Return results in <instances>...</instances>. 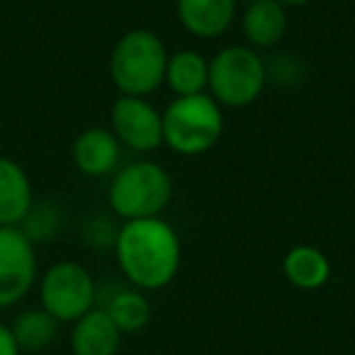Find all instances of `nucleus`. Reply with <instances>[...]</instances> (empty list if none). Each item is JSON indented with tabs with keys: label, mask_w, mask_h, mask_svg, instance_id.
<instances>
[{
	"label": "nucleus",
	"mask_w": 355,
	"mask_h": 355,
	"mask_svg": "<svg viewBox=\"0 0 355 355\" xmlns=\"http://www.w3.org/2000/svg\"><path fill=\"white\" fill-rule=\"evenodd\" d=\"M243 3H246V6H248V3H256V0H243Z\"/></svg>",
	"instance_id": "21"
},
{
	"label": "nucleus",
	"mask_w": 355,
	"mask_h": 355,
	"mask_svg": "<svg viewBox=\"0 0 355 355\" xmlns=\"http://www.w3.org/2000/svg\"><path fill=\"white\" fill-rule=\"evenodd\" d=\"M73 163L83 175L103 178L117 171L119 156H122V144L112 134V129L90 127L80 132L73 141Z\"/></svg>",
	"instance_id": "9"
},
{
	"label": "nucleus",
	"mask_w": 355,
	"mask_h": 355,
	"mask_svg": "<svg viewBox=\"0 0 355 355\" xmlns=\"http://www.w3.org/2000/svg\"><path fill=\"white\" fill-rule=\"evenodd\" d=\"M119 345H122V331L100 306H93L88 314L73 321L71 329L73 355H117Z\"/></svg>",
	"instance_id": "11"
},
{
	"label": "nucleus",
	"mask_w": 355,
	"mask_h": 355,
	"mask_svg": "<svg viewBox=\"0 0 355 355\" xmlns=\"http://www.w3.org/2000/svg\"><path fill=\"white\" fill-rule=\"evenodd\" d=\"M282 272L290 280V285L300 290H319L329 282L331 263L324 251L309 243L292 246L282 258Z\"/></svg>",
	"instance_id": "14"
},
{
	"label": "nucleus",
	"mask_w": 355,
	"mask_h": 355,
	"mask_svg": "<svg viewBox=\"0 0 355 355\" xmlns=\"http://www.w3.org/2000/svg\"><path fill=\"white\" fill-rule=\"evenodd\" d=\"M100 309L107 311V316L114 321L119 331L124 334H139L146 329L151 321V304H148L146 295L141 290H127V287H117L112 295L107 297Z\"/></svg>",
	"instance_id": "17"
},
{
	"label": "nucleus",
	"mask_w": 355,
	"mask_h": 355,
	"mask_svg": "<svg viewBox=\"0 0 355 355\" xmlns=\"http://www.w3.org/2000/svg\"><path fill=\"white\" fill-rule=\"evenodd\" d=\"M37 280L35 243L20 227H0V309L22 302Z\"/></svg>",
	"instance_id": "7"
},
{
	"label": "nucleus",
	"mask_w": 355,
	"mask_h": 355,
	"mask_svg": "<svg viewBox=\"0 0 355 355\" xmlns=\"http://www.w3.org/2000/svg\"><path fill=\"white\" fill-rule=\"evenodd\" d=\"M42 309L59 324H73L88 314L98 302V287L85 266L76 261H59L44 272L40 282Z\"/></svg>",
	"instance_id": "6"
},
{
	"label": "nucleus",
	"mask_w": 355,
	"mask_h": 355,
	"mask_svg": "<svg viewBox=\"0 0 355 355\" xmlns=\"http://www.w3.org/2000/svg\"><path fill=\"white\" fill-rule=\"evenodd\" d=\"M224 134L222 105L209 93L175 98L163 112V144L183 156H200Z\"/></svg>",
	"instance_id": "3"
},
{
	"label": "nucleus",
	"mask_w": 355,
	"mask_h": 355,
	"mask_svg": "<svg viewBox=\"0 0 355 355\" xmlns=\"http://www.w3.org/2000/svg\"><path fill=\"white\" fill-rule=\"evenodd\" d=\"M0 355H20V348H17L15 338H12L10 326L0 324Z\"/></svg>",
	"instance_id": "19"
},
{
	"label": "nucleus",
	"mask_w": 355,
	"mask_h": 355,
	"mask_svg": "<svg viewBox=\"0 0 355 355\" xmlns=\"http://www.w3.org/2000/svg\"><path fill=\"white\" fill-rule=\"evenodd\" d=\"M268 66L256 49L241 44L224 46L209 61L207 90L224 107H246L261 98Z\"/></svg>",
	"instance_id": "5"
},
{
	"label": "nucleus",
	"mask_w": 355,
	"mask_h": 355,
	"mask_svg": "<svg viewBox=\"0 0 355 355\" xmlns=\"http://www.w3.org/2000/svg\"><path fill=\"white\" fill-rule=\"evenodd\" d=\"M282 8H302L306 6V3H311V0H277Z\"/></svg>",
	"instance_id": "20"
},
{
	"label": "nucleus",
	"mask_w": 355,
	"mask_h": 355,
	"mask_svg": "<svg viewBox=\"0 0 355 355\" xmlns=\"http://www.w3.org/2000/svg\"><path fill=\"white\" fill-rule=\"evenodd\" d=\"M112 134L132 151H153L163 144V112L146 98L122 95L112 105Z\"/></svg>",
	"instance_id": "8"
},
{
	"label": "nucleus",
	"mask_w": 355,
	"mask_h": 355,
	"mask_svg": "<svg viewBox=\"0 0 355 355\" xmlns=\"http://www.w3.org/2000/svg\"><path fill=\"white\" fill-rule=\"evenodd\" d=\"M12 338H15L20 353H40L46 350L59 338V321L46 309H25L15 316L10 326Z\"/></svg>",
	"instance_id": "16"
},
{
	"label": "nucleus",
	"mask_w": 355,
	"mask_h": 355,
	"mask_svg": "<svg viewBox=\"0 0 355 355\" xmlns=\"http://www.w3.org/2000/svg\"><path fill=\"white\" fill-rule=\"evenodd\" d=\"M173 198V180L163 166L153 161H139L114 173L110 183L107 202L124 222L161 217Z\"/></svg>",
	"instance_id": "4"
},
{
	"label": "nucleus",
	"mask_w": 355,
	"mask_h": 355,
	"mask_svg": "<svg viewBox=\"0 0 355 355\" xmlns=\"http://www.w3.org/2000/svg\"><path fill=\"white\" fill-rule=\"evenodd\" d=\"M114 256L132 287L163 290L180 270L183 246L178 232L161 217L124 222L114 239Z\"/></svg>",
	"instance_id": "1"
},
{
	"label": "nucleus",
	"mask_w": 355,
	"mask_h": 355,
	"mask_svg": "<svg viewBox=\"0 0 355 355\" xmlns=\"http://www.w3.org/2000/svg\"><path fill=\"white\" fill-rule=\"evenodd\" d=\"M35 205L32 183L25 168L0 156V227H20Z\"/></svg>",
	"instance_id": "12"
},
{
	"label": "nucleus",
	"mask_w": 355,
	"mask_h": 355,
	"mask_svg": "<svg viewBox=\"0 0 355 355\" xmlns=\"http://www.w3.org/2000/svg\"><path fill=\"white\" fill-rule=\"evenodd\" d=\"M239 0H175L178 20L200 40L222 37L236 17Z\"/></svg>",
	"instance_id": "10"
},
{
	"label": "nucleus",
	"mask_w": 355,
	"mask_h": 355,
	"mask_svg": "<svg viewBox=\"0 0 355 355\" xmlns=\"http://www.w3.org/2000/svg\"><path fill=\"white\" fill-rule=\"evenodd\" d=\"M166 83L178 98L202 95L209 83V61L195 49H180L168 54Z\"/></svg>",
	"instance_id": "15"
},
{
	"label": "nucleus",
	"mask_w": 355,
	"mask_h": 355,
	"mask_svg": "<svg viewBox=\"0 0 355 355\" xmlns=\"http://www.w3.org/2000/svg\"><path fill=\"white\" fill-rule=\"evenodd\" d=\"M20 229L25 232V236L32 243L42 241V239L51 236L56 229V212L49 205H32L30 214L25 217V222L20 224Z\"/></svg>",
	"instance_id": "18"
},
{
	"label": "nucleus",
	"mask_w": 355,
	"mask_h": 355,
	"mask_svg": "<svg viewBox=\"0 0 355 355\" xmlns=\"http://www.w3.org/2000/svg\"><path fill=\"white\" fill-rule=\"evenodd\" d=\"M241 30L251 49H272L287 32V12L277 0L248 3L241 15Z\"/></svg>",
	"instance_id": "13"
},
{
	"label": "nucleus",
	"mask_w": 355,
	"mask_h": 355,
	"mask_svg": "<svg viewBox=\"0 0 355 355\" xmlns=\"http://www.w3.org/2000/svg\"><path fill=\"white\" fill-rule=\"evenodd\" d=\"M168 49L151 30L124 32L110 54V76L122 95L146 98L156 93L166 80Z\"/></svg>",
	"instance_id": "2"
}]
</instances>
